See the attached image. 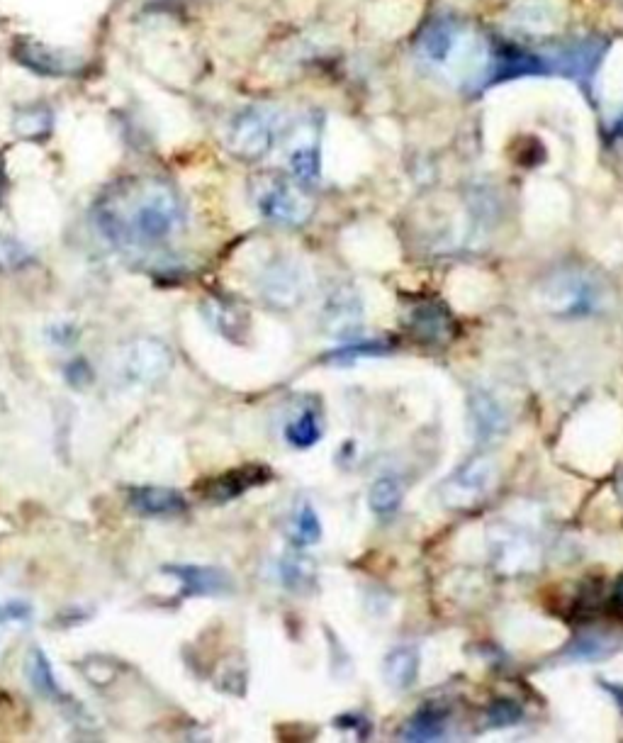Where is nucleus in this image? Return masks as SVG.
Instances as JSON below:
<instances>
[{
	"label": "nucleus",
	"mask_w": 623,
	"mask_h": 743,
	"mask_svg": "<svg viewBox=\"0 0 623 743\" xmlns=\"http://www.w3.org/2000/svg\"><path fill=\"white\" fill-rule=\"evenodd\" d=\"M616 134H623V117L619 120V125H616Z\"/></svg>",
	"instance_id": "35"
},
{
	"label": "nucleus",
	"mask_w": 623,
	"mask_h": 743,
	"mask_svg": "<svg viewBox=\"0 0 623 743\" xmlns=\"http://www.w3.org/2000/svg\"><path fill=\"white\" fill-rule=\"evenodd\" d=\"M54 127V115L47 108H27L15 117V130L27 139L47 137Z\"/></svg>",
	"instance_id": "27"
},
{
	"label": "nucleus",
	"mask_w": 623,
	"mask_h": 743,
	"mask_svg": "<svg viewBox=\"0 0 623 743\" xmlns=\"http://www.w3.org/2000/svg\"><path fill=\"white\" fill-rule=\"evenodd\" d=\"M611 605L623 610V575L614 583V590H611Z\"/></svg>",
	"instance_id": "33"
},
{
	"label": "nucleus",
	"mask_w": 623,
	"mask_h": 743,
	"mask_svg": "<svg viewBox=\"0 0 623 743\" xmlns=\"http://www.w3.org/2000/svg\"><path fill=\"white\" fill-rule=\"evenodd\" d=\"M27 666H25V675L30 680V685L35 687V692H39L47 700H64L66 692L61 690L59 680H56L52 663L49 658L44 656L42 648H32L30 656H27Z\"/></svg>",
	"instance_id": "22"
},
{
	"label": "nucleus",
	"mask_w": 623,
	"mask_h": 743,
	"mask_svg": "<svg viewBox=\"0 0 623 743\" xmlns=\"http://www.w3.org/2000/svg\"><path fill=\"white\" fill-rule=\"evenodd\" d=\"M409 327H412L414 337L422 339L426 344H446L456 334V324H453L448 310L436 303L417 307L412 312Z\"/></svg>",
	"instance_id": "16"
},
{
	"label": "nucleus",
	"mask_w": 623,
	"mask_h": 743,
	"mask_svg": "<svg viewBox=\"0 0 623 743\" xmlns=\"http://www.w3.org/2000/svg\"><path fill=\"white\" fill-rule=\"evenodd\" d=\"M35 261V254L20 239L0 232V271H20Z\"/></svg>",
	"instance_id": "28"
},
{
	"label": "nucleus",
	"mask_w": 623,
	"mask_h": 743,
	"mask_svg": "<svg viewBox=\"0 0 623 743\" xmlns=\"http://www.w3.org/2000/svg\"><path fill=\"white\" fill-rule=\"evenodd\" d=\"M307 271L293 256H275L258 276V293L268 305L288 310L300 305L307 295Z\"/></svg>",
	"instance_id": "7"
},
{
	"label": "nucleus",
	"mask_w": 623,
	"mask_h": 743,
	"mask_svg": "<svg viewBox=\"0 0 623 743\" xmlns=\"http://www.w3.org/2000/svg\"><path fill=\"white\" fill-rule=\"evenodd\" d=\"M604 687L611 692V697H614V700H616V705H619L623 709V685H609V683H604Z\"/></svg>",
	"instance_id": "34"
},
{
	"label": "nucleus",
	"mask_w": 623,
	"mask_h": 743,
	"mask_svg": "<svg viewBox=\"0 0 623 743\" xmlns=\"http://www.w3.org/2000/svg\"><path fill=\"white\" fill-rule=\"evenodd\" d=\"M188 212L183 198L161 178H129L98 198L93 222L103 239L122 251L164 247L183 232Z\"/></svg>",
	"instance_id": "1"
},
{
	"label": "nucleus",
	"mask_w": 623,
	"mask_h": 743,
	"mask_svg": "<svg viewBox=\"0 0 623 743\" xmlns=\"http://www.w3.org/2000/svg\"><path fill=\"white\" fill-rule=\"evenodd\" d=\"M492 563L499 573L521 575L536 571L541 563V546L538 541L514 524H495L490 534Z\"/></svg>",
	"instance_id": "8"
},
{
	"label": "nucleus",
	"mask_w": 623,
	"mask_h": 743,
	"mask_svg": "<svg viewBox=\"0 0 623 743\" xmlns=\"http://www.w3.org/2000/svg\"><path fill=\"white\" fill-rule=\"evenodd\" d=\"M278 578L285 588H288L290 592H297V595L314 592L319 583L317 566H314V561L310 556H305V553H300V551H293V553H288V556L280 558Z\"/></svg>",
	"instance_id": "20"
},
{
	"label": "nucleus",
	"mask_w": 623,
	"mask_h": 743,
	"mask_svg": "<svg viewBox=\"0 0 623 743\" xmlns=\"http://www.w3.org/2000/svg\"><path fill=\"white\" fill-rule=\"evenodd\" d=\"M404 488L397 478L383 476L375 480L368 490V507L373 515L378 517H392L402 507Z\"/></svg>",
	"instance_id": "24"
},
{
	"label": "nucleus",
	"mask_w": 623,
	"mask_h": 743,
	"mask_svg": "<svg viewBox=\"0 0 623 743\" xmlns=\"http://www.w3.org/2000/svg\"><path fill=\"white\" fill-rule=\"evenodd\" d=\"M538 305L555 317H589L604 310L609 290L597 276L580 268L550 273L536 290Z\"/></svg>",
	"instance_id": "2"
},
{
	"label": "nucleus",
	"mask_w": 623,
	"mask_h": 743,
	"mask_svg": "<svg viewBox=\"0 0 623 743\" xmlns=\"http://www.w3.org/2000/svg\"><path fill=\"white\" fill-rule=\"evenodd\" d=\"M288 539L295 549H305L322 539V519L307 500L300 502L288 519Z\"/></svg>",
	"instance_id": "23"
},
{
	"label": "nucleus",
	"mask_w": 623,
	"mask_h": 743,
	"mask_svg": "<svg viewBox=\"0 0 623 743\" xmlns=\"http://www.w3.org/2000/svg\"><path fill=\"white\" fill-rule=\"evenodd\" d=\"M521 719H524V709L514 700H495L485 714L487 729H507V726L519 724Z\"/></svg>",
	"instance_id": "29"
},
{
	"label": "nucleus",
	"mask_w": 623,
	"mask_h": 743,
	"mask_svg": "<svg viewBox=\"0 0 623 743\" xmlns=\"http://www.w3.org/2000/svg\"><path fill=\"white\" fill-rule=\"evenodd\" d=\"M497 485V463L490 454H475L468 461H463L456 471L451 473L439 485V500L446 510L468 512L480 502L487 500V495Z\"/></svg>",
	"instance_id": "4"
},
{
	"label": "nucleus",
	"mask_w": 623,
	"mask_h": 743,
	"mask_svg": "<svg viewBox=\"0 0 623 743\" xmlns=\"http://www.w3.org/2000/svg\"><path fill=\"white\" fill-rule=\"evenodd\" d=\"M166 575H171L181 592L188 597L200 595H222L232 590L229 575L215 566H198V563H173V566L161 568Z\"/></svg>",
	"instance_id": "14"
},
{
	"label": "nucleus",
	"mask_w": 623,
	"mask_h": 743,
	"mask_svg": "<svg viewBox=\"0 0 623 743\" xmlns=\"http://www.w3.org/2000/svg\"><path fill=\"white\" fill-rule=\"evenodd\" d=\"M15 59L18 64L25 66L27 71L39 76H49V78H64V76H74L81 71L83 61L76 54L66 52V49H56V47H47V44H20L15 49Z\"/></svg>",
	"instance_id": "11"
},
{
	"label": "nucleus",
	"mask_w": 623,
	"mask_h": 743,
	"mask_svg": "<svg viewBox=\"0 0 623 743\" xmlns=\"http://www.w3.org/2000/svg\"><path fill=\"white\" fill-rule=\"evenodd\" d=\"M363 298L349 283H341L324 298L322 305V327L329 337L336 339H356L363 329Z\"/></svg>",
	"instance_id": "9"
},
{
	"label": "nucleus",
	"mask_w": 623,
	"mask_h": 743,
	"mask_svg": "<svg viewBox=\"0 0 623 743\" xmlns=\"http://www.w3.org/2000/svg\"><path fill=\"white\" fill-rule=\"evenodd\" d=\"M202 315L207 317V322L222 337L232 339V342H244L246 332H249V315H246V310L229 303V300H207L205 307H202Z\"/></svg>",
	"instance_id": "19"
},
{
	"label": "nucleus",
	"mask_w": 623,
	"mask_h": 743,
	"mask_svg": "<svg viewBox=\"0 0 623 743\" xmlns=\"http://www.w3.org/2000/svg\"><path fill=\"white\" fill-rule=\"evenodd\" d=\"M387 346L380 342H361V344H346L341 349H336L334 354L327 356V361H336V363H346L353 359H363V356H378L385 354Z\"/></svg>",
	"instance_id": "31"
},
{
	"label": "nucleus",
	"mask_w": 623,
	"mask_h": 743,
	"mask_svg": "<svg viewBox=\"0 0 623 743\" xmlns=\"http://www.w3.org/2000/svg\"><path fill=\"white\" fill-rule=\"evenodd\" d=\"M32 619V607L27 602H0V624H27Z\"/></svg>",
	"instance_id": "32"
},
{
	"label": "nucleus",
	"mask_w": 623,
	"mask_h": 743,
	"mask_svg": "<svg viewBox=\"0 0 623 743\" xmlns=\"http://www.w3.org/2000/svg\"><path fill=\"white\" fill-rule=\"evenodd\" d=\"M283 115L266 105H251L234 117L229 125L227 144L241 159L256 161L266 156L278 142Z\"/></svg>",
	"instance_id": "5"
},
{
	"label": "nucleus",
	"mask_w": 623,
	"mask_h": 743,
	"mask_svg": "<svg viewBox=\"0 0 623 743\" xmlns=\"http://www.w3.org/2000/svg\"><path fill=\"white\" fill-rule=\"evenodd\" d=\"M512 22L526 32H553L563 22V10L555 0H521L514 5Z\"/></svg>",
	"instance_id": "18"
},
{
	"label": "nucleus",
	"mask_w": 623,
	"mask_h": 743,
	"mask_svg": "<svg viewBox=\"0 0 623 743\" xmlns=\"http://www.w3.org/2000/svg\"><path fill=\"white\" fill-rule=\"evenodd\" d=\"M254 205L263 220L285 227L305 225L314 210L305 188L285 178H263L254 191Z\"/></svg>",
	"instance_id": "6"
},
{
	"label": "nucleus",
	"mask_w": 623,
	"mask_h": 743,
	"mask_svg": "<svg viewBox=\"0 0 623 743\" xmlns=\"http://www.w3.org/2000/svg\"><path fill=\"white\" fill-rule=\"evenodd\" d=\"M448 709L439 705H424L404 726L402 736L407 741H436L446 736Z\"/></svg>",
	"instance_id": "21"
},
{
	"label": "nucleus",
	"mask_w": 623,
	"mask_h": 743,
	"mask_svg": "<svg viewBox=\"0 0 623 743\" xmlns=\"http://www.w3.org/2000/svg\"><path fill=\"white\" fill-rule=\"evenodd\" d=\"M171 368V349L159 339L142 337L132 339L115 351L110 371L115 383L125 385V388H149V385L164 381Z\"/></svg>",
	"instance_id": "3"
},
{
	"label": "nucleus",
	"mask_w": 623,
	"mask_h": 743,
	"mask_svg": "<svg viewBox=\"0 0 623 743\" xmlns=\"http://www.w3.org/2000/svg\"><path fill=\"white\" fill-rule=\"evenodd\" d=\"M271 478H273V473L268 466H258V463H254V466H239V468H232V471L222 473V476L207 480V483L200 488V493L205 500L229 502V500H234V497L249 493L251 488H258V485L268 483Z\"/></svg>",
	"instance_id": "13"
},
{
	"label": "nucleus",
	"mask_w": 623,
	"mask_h": 743,
	"mask_svg": "<svg viewBox=\"0 0 623 743\" xmlns=\"http://www.w3.org/2000/svg\"><path fill=\"white\" fill-rule=\"evenodd\" d=\"M611 651V644L602 636H585V639L575 641L570 646L568 656L580 658V661H597V658H604L606 653Z\"/></svg>",
	"instance_id": "30"
},
{
	"label": "nucleus",
	"mask_w": 623,
	"mask_h": 743,
	"mask_svg": "<svg viewBox=\"0 0 623 743\" xmlns=\"http://www.w3.org/2000/svg\"><path fill=\"white\" fill-rule=\"evenodd\" d=\"M127 505L137 515L151 519L178 517L188 510L185 497L166 485H132L127 490Z\"/></svg>",
	"instance_id": "12"
},
{
	"label": "nucleus",
	"mask_w": 623,
	"mask_h": 743,
	"mask_svg": "<svg viewBox=\"0 0 623 743\" xmlns=\"http://www.w3.org/2000/svg\"><path fill=\"white\" fill-rule=\"evenodd\" d=\"M463 32H465V27H460L458 22L434 20L422 32V37H419V42H417L419 57L424 59V64L443 71L448 66V61H451L453 52H456Z\"/></svg>",
	"instance_id": "15"
},
{
	"label": "nucleus",
	"mask_w": 623,
	"mask_h": 743,
	"mask_svg": "<svg viewBox=\"0 0 623 743\" xmlns=\"http://www.w3.org/2000/svg\"><path fill=\"white\" fill-rule=\"evenodd\" d=\"M288 164L290 171H293L295 181L300 186H310V183L317 181L319 176V149L314 139H300L288 154Z\"/></svg>",
	"instance_id": "25"
},
{
	"label": "nucleus",
	"mask_w": 623,
	"mask_h": 743,
	"mask_svg": "<svg viewBox=\"0 0 623 743\" xmlns=\"http://www.w3.org/2000/svg\"><path fill=\"white\" fill-rule=\"evenodd\" d=\"M419 668H422V656L414 646L392 648L383 661V678L387 687L395 692H407L417 685Z\"/></svg>",
	"instance_id": "17"
},
{
	"label": "nucleus",
	"mask_w": 623,
	"mask_h": 743,
	"mask_svg": "<svg viewBox=\"0 0 623 743\" xmlns=\"http://www.w3.org/2000/svg\"><path fill=\"white\" fill-rule=\"evenodd\" d=\"M324 437L322 422H319V415L314 410H305L295 417V420L288 422L285 427V441H288L293 449H312L314 444H319Z\"/></svg>",
	"instance_id": "26"
},
{
	"label": "nucleus",
	"mask_w": 623,
	"mask_h": 743,
	"mask_svg": "<svg viewBox=\"0 0 623 743\" xmlns=\"http://www.w3.org/2000/svg\"><path fill=\"white\" fill-rule=\"evenodd\" d=\"M468 427L477 444H495L509 432V415L495 395L485 388L470 390Z\"/></svg>",
	"instance_id": "10"
}]
</instances>
